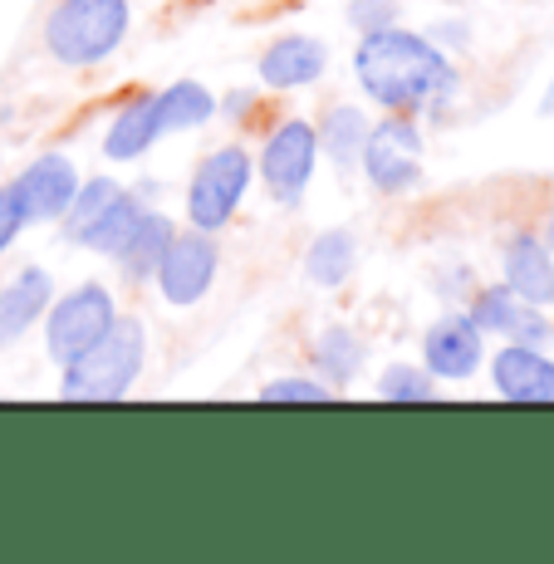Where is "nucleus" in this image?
I'll use <instances>...</instances> for the list:
<instances>
[{
    "instance_id": "nucleus-15",
    "label": "nucleus",
    "mask_w": 554,
    "mask_h": 564,
    "mask_svg": "<svg viewBox=\"0 0 554 564\" xmlns=\"http://www.w3.org/2000/svg\"><path fill=\"white\" fill-rule=\"evenodd\" d=\"M501 265H506V285L515 290L520 300H530V305H540V310L554 305V251L540 236L520 231L515 241L506 246Z\"/></svg>"
},
{
    "instance_id": "nucleus-29",
    "label": "nucleus",
    "mask_w": 554,
    "mask_h": 564,
    "mask_svg": "<svg viewBox=\"0 0 554 564\" xmlns=\"http://www.w3.org/2000/svg\"><path fill=\"white\" fill-rule=\"evenodd\" d=\"M545 246L554 251V212H550V226H545Z\"/></svg>"
},
{
    "instance_id": "nucleus-25",
    "label": "nucleus",
    "mask_w": 554,
    "mask_h": 564,
    "mask_svg": "<svg viewBox=\"0 0 554 564\" xmlns=\"http://www.w3.org/2000/svg\"><path fill=\"white\" fill-rule=\"evenodd\" d=\"M265 403H329L334 388L324 378H275V383L260 388Z\"/></svg>"
},
{
    "instance_id": "nucleus-14",
    "label": "nucleus",
    "mask_w": 554,
    "mask_h": 564,
    "mask_svg": "<svg viewBox=\"0 0 554 564\" xmlns=\"http://www.w3.org/2000/svg\"><path fill=\"white\" fill-rule=\"evenodd\" d=\"M329 69V50L314 35H280L260 54V84L265 89H304Z\"/></svg>"
},
{
    "instance_id": "nucleus-2",
    "label": "nucleus",
    "mask_w": 554,
    "mask_h": 564,
    "mask_svg": "<svg viewBox=\"0 0 554 564\" xmlns=\"http://www.w3.org/2000/svg\"><path fill=\"white\" fill-rule=\"evenodd\" d=\"M143 359H148V329L143 319L123 314L94 349H84L74 364H64L59 393L74 398V403H113V398H123L138 383Z\"/></svg>"
},
{
    "instance_id": "nucleus-3",
    "label": "nucleus",
    "mask_w": 554,
    "mask_h": 564,
    "mask_svg": "<svg viewBox=\"0 0 554 564\" xmlns=\"http://www.w3.org/2000/svg\"><path fill=\"white\" fill-rule=\"evenodd\" d=\"M128 25V0H59L45 20V50L69 69H89L123 45Z\"/></svg>"
},
{
    "instance_id": "nucleus-18",
    "label": "nucleus",
    "mask_w": 554,
    "mask_h": 564,
    "mask_svg": "<svg viewBox=\"0 0 554 564\" xmlns=\"http://www.w3.org/2000/svg\"><path fill=\"white\" fill-rule=\"evenodd\" d=\"M368 113L358 104H334L329 113L319 118V153H329L334 158V167H358V158H363V143H368Z\"/></svg>"
},
{
    "instance_id": "nucleus-13",
    "label": "nucleus",
    "mask_w": 554,
    "mask_h": 564,
    "mask_svg": "<svg viewBox=\"0 0 554 564\" xmlns=\"http://www.w3.org/2000/svg\"><path fill=\"white\" fill-rule=\"evenodd\" d=\"M54 300V280L50 270L40 265H25L15 280H10L6 290H0V349H10V344H20L30 329H35L40 319H45Z\"/></svg>"
},
{
    "instance_id": "nucleus-9",
    "label": "nucleus",
    "mask_w": 554,
    "mask_h": 564,
    "mask_svg": "<svg viewBox=\"0 0 554 564\" xmlns=\"http://www.w3.org/2000/svg\"><path fill=\"white\" fill-rule=\"evenodd\" d=\"M10 192H15L25 221H59L69 212L74 192H79V172L64 153H45L10 182Z\"/></svg>"
},
{
    "instance_id": "nucleus-21",
    "label": "nucleus",
    "mask_w": 554,
    "mask_h": 564,
    "mask_svg": "<svg viewBox=\"0 0 554 564\" xmlns=\"http://www.w3.org/2000/svg\"><path fill=\"white\" fill-rule=\"evenodd\" d=\"M314 368L319 378L339 393V388L354 383V373L363 368V339L349 329V324H329V329L314 339Z\"/></svg>"
},
{
    "instance_id": "nucleus-20",
    "label": "nucleus",
    "mask_w": 554,
    "mask_h": 564,
    "mask_svg": "<svg viewBox=\"0 0 554 564\" xmlns=\"http://www.w3.org/2000/svg\"><path fill=\"white\" fill-rule=\"evenodd\" d=\"M172 236H177V226H172L167 216H162V212H143V216H138V226L128 231L123 251H118L113 260L123 265L128 280H148L152 270H157V260H162V251H167Z\"/></svg>"
},
{
    "instance_id": "nucleus-24",
    "label": "nucleus",
    "mask_w": 554,
    "mask_h": 564,
    "mask_svg": "<svg viewBox=\"0 0 554 564\" xmlns=\"http://www.w3.org/2000/svg\"><path fill=\"white\" fill-rule=\"evenodd\" d=\"M118 192H123V182H113V177H89V182H79V192H74L69 212L59 216V221H64V231H69V236H79L84 226H89L94 216H99L104 206L118 197Z\"/></svg>"
},
{
    "instance_id": "nucleus-1",
    "label": "nucleus",
    "mask_w": 554,
    "mask_h": 564,
    "mask_svg": "<svg viewBox=\"0 0 554 564\" xmlns=\"http://www.w3.org/2000/svg\"><path fill=\"white\" fill-rule=\"evenodd\" d=\"M354 74H358V89L378 108H388V113H417V108L437 113L461 89V74H456L452 54L432 35H417V30H403V25L373 30V35L358 40Z\"/></svg>"
},
{
    "instance_id": "nucleus-26",
    "label": "nucleus",
    "mask_w": 554,
    "mask_h": 564,
    "mask_svg": "<svg viewBox=\"0 0 554 564\" xmlns=\"http://www.w3.org/2000/svg\"><path fill=\"white\" fill-rule=\"evenodd\" d=\"M398 15H403V0H349V25L358 35L398 25Z\"/></svg>"
},
{
    "instance_id": "nucleus-4",
    "label": "nucleus",
    "mask_w": 554,
    "mask_h": 564,
    "mask_svg": "<svg viewBox=\"0 0 554 564\" xmlns=\"http://www.w3.org/2000/svg\"><path fill=\"white\" fill-rule=\"evenodd\" d=\"M251 177H256V162L241 143L211 148V153L197 162V172H192L187 221L197 226V231H221V226L236 216L241 197L251 192Z\"/></svg>"
},
{
    "instance_id": "nucleus-10",
    "label": "nucleus",
    "mask_w": 554,
    "mask_h": 564,
    "mask_svg": "<svg viewBox=\"0 0 554 564\" xmlns=\"http://www.w3.org/2000/svg\"><path fill=\"white\" fill-rule=\"evenodd\" d=\"M481 329L471 314H442L427 334H422V368L432 378H471L481 368Z\"/></svg>"
},
{
    "instance_id": "nucleus-27",
    "label": "nucleus",
    "mask_w": 554,
    "mask_h": 564,
    "mask_svg": "<svg viewBox=\"0 0 554 564\" xmlns=\"http://www.w3.org/2000/svg\"><path fill=\"white\" fill-rule=\"evenodd\" d=\"M25 231V212H20V202H15V192H0V256L15 246V236Z\"/></svg>"
},
{
    "instance_id": "nucleus-7",
    "label": "nucleus",
    "mask_w": 554,
    "mask_h": 564,
    "mask_svg": "<svg viewBox=\"0 0 554 564\" xmlns=\"http://www.w3.org/2000/svg\"><path fill=\"white\" fill-rule=\"evenodd\" d=\"M363 177L373 182L378 192L398 197V192H412L422 182V133L408 113H388L383 123L368 128L363 143Z\"/></svg>"
},
{
    "instance_id": "nucleus-23",
    "label": "nucleus",
    "mask_w": 554,
    "mask_h": 564,
    "mask_svg": "<svg viewBox=\"0 0 554 564\" xmlns=\"http://www.w3.org/2000/svg\"><path fill=\"white\" fill-rule=\"evenodd\" d=\"M378 398L383 403H432L437 398V378L417 364H393L378 378Z\"/></svg>"
},
{
    "instance_id": "nucleus-6",
    "label": "nucleus",
    "mask_w": 554,
    "mask_h": 564,
    "mask_svg": "<svg viewBox=\"0 0 554 564\" xmlns=\"http://www.w3.org/2000/svg\"><path fill=\"white\" fill-rule=\"evenodd\" d=\"M314 162H319V133H314V123H304V118H290V123H280L275 133L265 138L256 172L280 206H295L314 182Z\"/></svg>"
},
{
    "instance_id": "nucleus-22",
    "label": "nucleus",
    "mask_w": 554,
    "mask_h": 564,
    "mask_svg": "<svg viewBox=\"0 0 554 564\" xmlns=\"http://www.w3.org/2000/svg\"><path fill=\"white\" fill-rule=\"evenodd\" d=\"M157 118H162V133H187V128H202L216 118V99L211 89L197 79H177L157 94Z\"/></svg>"
},
{
    "instance_id": "nucleus-11",
    "label": "nucleus",
    "mask_w": 554,
    "mask_h": 564,
    "mask_svg": "<svg viewBox=\"0 0 554 564\" xmlns=\"http://www.w3.org/2000/svg\"><path fill=\"white\" fill-rule=\"evenodd\" d=\"M471 319L481 334H506L510 344H545L550 339V319L540 305L520 300L510 285H491V290H476L471 300Z\"/></svg>"
},
{
    "instance_id": "nucleus-8",
    "label": "nucleus",
    "mask_w": 554,
    "mask_h": 564,
    "mask_svg": "<svg viewBox=\"0 0 554 564\" xmlns=\"http://www.w3.org/2000/svg\"><path fill=\"white\" fill-rule=\"evenodd\" d=\"M216 265H221V256H216L211 231H197V226H192V231H177L167 241V251H162L157 270H152L157 295L167 300V305H177V310L197 305L206 290H211Z\"/></svg>"
},
{
    "instance_id": "nucleus-19",
    "label": "nucleus",
    "mask_w": 554,
    "mask_h": 564,
    "mask_svg": "<svg viewBox=\"0 0 554 564\" xmlns=\"http://www.w3.org/2000/svg\"><path fill=\"white\" fill-rule=\"evenodd\" d=\"M148 206H143V197L138 192H118L113 202L104 206L99 216H94L89 226H84L74 241L84 246V251H99V256H118L123 251V241H128V231L138 226V216H143Z\"/></svg>"
},
{
    "instance_id": "nucleus-28",
    "label": "nucleus",
    "mask_w": 554,
    "mask_h": 564,
    "mask_svg": "<svg viewBox=\"0 0 554 564\" xmlns=\"http://www.w3.org/2000/svg\"><path fill=\"white\" fill-rule=\"evenodd\" d=\"M432 40H437V45H442V50H447V45H461V40H466V30H461V25H447V30H432Z\"/></svg>"
},
{
    "instance_id": "nucleus-5",
    "label": "nucleus",
    "mask_w": 554,
    "mask_h": 564,
    "mask_svg": "<svg viewBox=\"0 0 554 564\" xmlns=\"http://www.w3.org/2000/svg\"><path fill=\"white\" fill-rule=\"evenodd\" d=\"M118 319V305L104 285H79L69 295L50 300V319H45V349L54 354V364H74L84 349L104 339Z\"/></svg>"
},
{
    "instance_id": "nucleus-12",
    "label": "nucleus",
    "mask_w": 554,
    "mask_h": 564,
    "mask_svg": "<svg viewBox=\"0 0 554 564\" xmlns=\"http://www.w3.org/2000/svg\"><path fill=\"white\" fill-rule=\"evenodd\" d=\"M496 393L510 403H554V359L540 354V344H506L491 364Z\"/></svg>"
},
{
    "instance_id": "nucleus-17",
    "label": "nucleus",
    "mask_w": 554,
    "mask_h": 564,
    "mask_svg": "<svg viewBox=\"0 0 554 564\" xmlns=\"http://www.w3.org/2000/svg\"><path fill=\"white\" fill-rule=\"evenodd\" d=\"M354 265H358V236L344 231V226H334V231H319L309 241V256H304V275H309L319 290L349 285Z\"/></svg>"
},
{
    "instance_id": "nucleus-16",
    "label": "nucleus",
    "mask_w": 554,
    "mask_h": 564,
    "mask_svg": "<svg viewBox=\"0 0 554 564\" xmlns=\"http://www.w3.org/2000/svg\"><path fill=\"white\" fill-rule=\"evenodd\" d=\"M162 138V118H157V94H143L123 108V113L108 123V138H104V153L113 162H133L143 158L152 143Z\"/></svg>"
}]
</instances>
